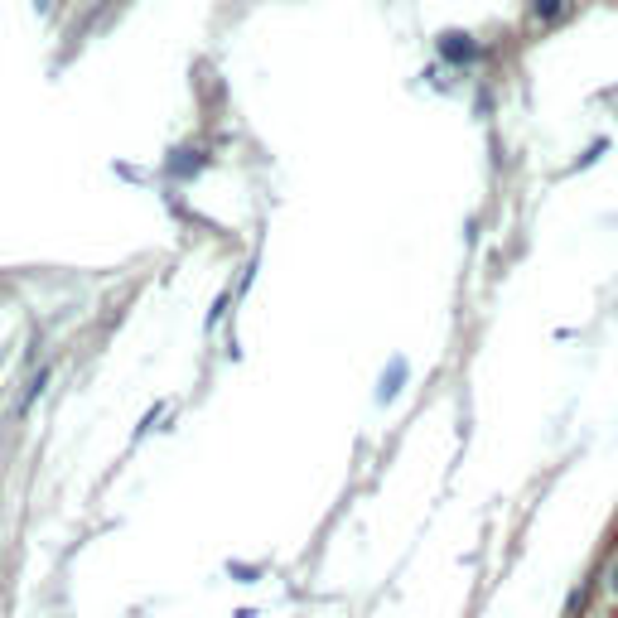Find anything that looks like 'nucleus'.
I'll use <instances>...</instances> for the list:
<instances>
[{
    "label": "nucleus",
    "instance_id": "nucleus-2",
    "mask_svg": "<svg viewBox=\"0 0 618 618\" xmlns=\"http://www.w3.org/2000/svg\"><path fill=\"white\" fill-rule=\"evenodd\" d=\"M406 358H391V367L382 372V387H377V401H397V391H401V382H406Z\"/></svg>",
    "mask_w": 618,
    "mask_h": 618
},
{
    "label": "nucleus",
    "instance_id": "nucleus-3",
    "mask_svg": "<svg viewBox=\"0 0 618 618\" xmlns=\"http://www.w3.org/2000/svg\"><path fill=\"white\" fill-rule=\"evenodd\" d=\"M565 15V0H531V25H555Z\"/></svg>",
    "mask_w": 618,
    "mask_h": 618
},
{
    "label": "nucleus",
    "instance_id": "nucleus-1",
    "mask_svg": "<svg viewBox=\"0 0 618 618\" xmlns=\"http://www.w3.org/2000/svg\"><path fill=\"white\" fill-rule=\"evenodd\" d=\"M439 54H445L449 63H473V58H479V44H473V34L449 29V34H439Z\"/></svg>",
    "mask_w": 618,
    "mask_h": 618
},
{
    "label": "nucleus",
    "instance_id": "nucleus-5",
    "mask_svg": "<svg viewBox=\"0 0 618 618\" xmlns=\"http://www.w3.org/2000/svg\"><path fill=\"white\" fill-rule=\"evenodd\" d=\"M604 589H609V594H614V599H618V555H614V565H609V575H604Z\"/></svg>",
    "mask_w": 618,
    "mask_h": 618
},
{
    "label": "nucleus",
    "instance_id": "nucleus-4",
    "mask_svg": "<svg viewBox=\"0 0 618 618\" xmlns=\"http://www.w3.org/2000/svg\"><path fill=\"white\" fill-rule=\"evenodd\" d=\"M44 387H49V372H39V377H34V382H29V391H25V397H20V411H29V406H34V397H39Z\"/></svg>",
    "mask_w": 618,
    "mask_h": 618
}]
</instances>
